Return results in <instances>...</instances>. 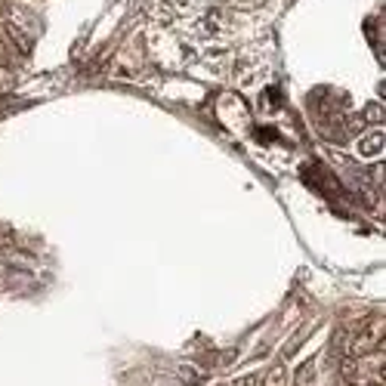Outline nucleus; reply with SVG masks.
<instances>
[{
    "label": "nucleus",
    "mask_w": 386,
    "mask_h": 386,
    "mask_svg": "<svg viewBox=\"0 0 386 386\" xmlns=\"http://www.w3.org/2000/svg\"><path fill=\"white\" fill-rule=\"evenodd\" d=\"M374 346H383V319H371L362 331L353 337V353L356 356H365L371 353Z\"/></svg>",
    "instance_id": "nucleus-1"
},
{
    "label": "nucleus",
    "mask_w": 386,
    "mask_h": 386,
    "mask_svg": "<svg viewBox=\"0 0 386 386\" xmlns=\"http://www.w3.org/2000/svg\"><path fill=\"white\" fill-rule=\"evenodd\" d=\"M340 377H343V383H349V386H356L358 380H362V368H358V362L353 356L340 358Z\"/></svg>",
    "instance_id": "nucleus-2"
},
{
    "label": "nucleus",
    "mask_w": 386,
    "mask_h": 386,
    "mask_svg": "<svg viewBox=\"0 0 386 386\" xmlns=\"http://www.w3.org/2000/svg\"><path fill=\"white\" fill-rule=\"evenodd\" d=\"M263 386H288V368L285 365L269 368L266 377H263Z\"/></svg>",
    "instance_id": "nucleus-3"
},
{
    "label": "nucleus",
    "mask_w": 386,
    "mask_h": 386,
    "mask_svg": "<svg viewBox=\"0 0 386 386\" xmlns=\"http://www.w3.org/2000/svg\"><path fill=\"white\" fill-rule=\"evenodd\" d=\"M179 380H183L186 386H201L204 383V371H198L195 365H183V368H179Z\"/></svg>",
    "instance_id": "nucleus-4"
},
{
    "label": "nucleus",
    "mask_w": 386,
    "mask_h": 386,
    "mask_svg": "<svg viewBox=\"0 0 386 386\" xmlns=\"http://www.w3.org/2000/svg\"><path fill=\"white\" fill-rule=\"evenodd\" d=\"M294 383H297V386H312V383H315V362H303V365H300Z\"/></svg>",
    "instance_id": "nucleus-5"
},
{
    "label": "nucleus",
    "mask_w": 386,
    "mask_h": 386,
    "mask_svg": "<svg viewBox=\"0 0 386 386\" xmlns=\"http://www.w3.org/2000/svg\"><path fill=\"white\" fill-rule=\"evenodd\" d=\"M377 152H383V133H374L371 140L362 142V154H365V158H374Z\"/></svg>",
    "instance_id": "nucleus-6"
},
{
    "label": "nucleus",
    "mask_w": 386,
    "mask_h": 386,
    "mask_svg": "<svg viewBox=\"0 0 386 386\" xmlns=\"http://www.w3.org/2000/svg\"><path fill=\"white\" fill-rule=\"evenodd\" d=\"M235 386H260V380H256V374H244L242 380H238Z\"/></svg>",
    "instance_id": "nucleus-7"
},
{
    "label": "nucleus",
    "mask_w": 386,
    "mask_h": 386,
    "mask_svg": "<svg viewBox=\"0 0 386 386\" xmlns=\"http://www.w3.org/2000/svg\"><path fill=\"white\" fill-rule=\"evenodd\" d=\"M220 386H226V383H220Z\"/></svg>",
    "instance_id": "nucleus-8"
}]
</instances>
